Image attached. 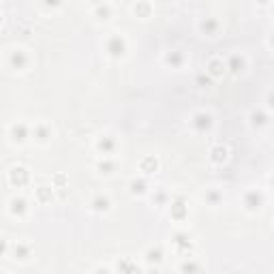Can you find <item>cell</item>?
<instances>
[{
  "instance_id": "4dcf8cb0",
  "label": "cell",
  "mask_w": 274,
  "mask_h": 274,
  "mask_svg": "<svg viewBox=\"0 0 274 274\" xmlns=\"http://www.w3.org/2000/svg\"><path fill=\"white\" fill-rule=\"evenodd\" d=\"M97 13H99V15H103V17H101V20H107V17H105V15L109 13V7H107V5H105V7H97Z\"/></svg>"
},
{
  "instance_id": "e0dca14e",
  "label": "cell",
  "mask_w": 274,
  "mask_h": 274,
  "mask_svg": "<svg viewBox=\"0 0 274 274\" xmlns=\"http://www.w3.org/2000/svg\"><path fill=\"white\" fill-rule=\"evenodd\" d=\"M185 54H182L180 50H173V52H169L167 56H165V65L167 67H171V69H180L182 65H185Z\"/></svg>"
},
{
  "instance_id": "30bf717a",
  "label": "cell",
  "mask_w": 274,
  "mask_h": 274,
  "mask_svg": "<svg viewBox=\"0 0 274 274\" xmlns=\"http://www.w3.org/2000/svg\"><path fill=\"white\" fill-rule=\"evenodd\" d=\"M52 126L50 124H45V122H39V124H34V129H30V137H34L39 144H48L52 140Z\"/></svg>"
},
{
  "instance_id": "f1b7e54d",
  "label": "cell",
  "mask_w": 274,
  "mask_h": 274,
  "mask_svg": "<svg viewBox=\"0 0 274 274\" xmlns=\"http://www.w3.org/2000/svg\"><path fill=\"white\" fill-rule=\"evenodd\" d=\"M133 11H135V15H148V11H150V5H135L133 7Z\"/></svg>"
},
{
  "instance_id": "83f0119b",
  "label": "cell",
  "mask_w": 274,
  "mask_h": 274,
  "mask_svg": "<svg viewBox=\"0 0 274 274\" xmlns=\"http://www.w3.org/2000/svg\"><path fill=\"white\" fill-rule=\"evenodd\" d=\"M152 202H157V204H165L167 202V193H165V191H157V193H154L152 195Z\"/></svg>"
},
{
  "instance_id": "d590c367",
  "label": "cell",
  "mask_w": 274,
  "mask_h": 274,
  "mask_svg": "<svg viewBox=\"0 0 274 274\" xmlns=\"http://www.w3.org/2000/svg\"><path fill=\"white\" fill-rule=\"evenodd\" d=\"M0 274H7V272H0Z\"/></svg>"
},
{
  "instance_id": "6da1fadb",
  "label": "cell",
  "mask_w": 274,
  "mask_h": 274,
  "mask_svg": "<svg viewBox=\"0 0 274 274\" xmlns=\"http://www.w3.org/2000/svg\"><path fill=\"white\" fill-rule=\"evenodd\" d=\"M105 52L112 58H124L126 56V39L122 34H112L105 43Z\"/></svg>"
},
{
  "instance_id": "8fae6325",
  "label": "cell",
  "mask_w": 274,
  "mask_h": 274,
  "mask_svg": "<svg viewBox=\"0 0 274 274\" xmlns=\"http://www.w3.org/2000/svg\"><path fill=\"white\" fill-rule=\"evenodd\" d=\"M169 216L173 218V221H178V223H182L189 216V208H187V204H185V199H182V197H178L176 202H171Z\"/></svg>"
},
{
  "instance_id": "d4e9b609",
  "label": "cell",
  "mask_w": 274,
  "mask_h": 274,
  "mask_svg": "<svg viewBox=\"0 0 274 274\" xmlns=\"http://www.w3.org/2000/svg\"><path fill=\"white\" fill-rule=\"evenodd\" d=\"M225 69H230L234 75H240V73L244 71V58L242 56H232L230 62L225 65Z\"/></svg>"
},
{
  "instance_id": "2e32d148",
  "label": "cell",
  "mask_w": 274,
  "mask_h": 274,
  "mask_svg": "<svg viewBox=\"0 0 274 274\" xmlns=\"http://www.w3.org/2000/svg\"><path fill=\"white\" fill-rule=\"evenodd\" d=\"M144 257H146V263H150V266H159V263L163 261V257H165V253H163L161 246H150Z\"/></svg>"
},
{
  "instance_id": "9a60e30c",
  "label": "cell",
  "mask_w": 274,
  "mask_h": 274,
  "mask_svg": "<svg viewBox=\"0 0 274 274\" xmlns=\"http://www.w3.org/2000/svg\"><path fill=\"white\" fill-rule=\"evenodd\" d=\"M9 253L13 255L15 261H26V259L30 257V246L26 244V242H15V244H11Z\"/></svg>"
},
{
  "instance_id": "ba28073f",
  "label": "cell",
  "mask_w": 274,
  "mask_h": 274,
  "mask_svg": "<svg viewBox=\"0 0 274 274\" xmlns=\"http://www.w3.org/2000/svg\"><path fill=\"white\" fill-rule=\"evenodd\" d=\"M90 210L97 212V214H107L109 210H112V199H109L107 195H103V193H99V195H95L93 199H90Z\"/></svg>"
},
{
  "instance_id": "5bb4252c",
  "label": "cell",
  "mask_w": 274,
  "mask_h": 274,
  "mask_svg": "<svg viewBox=\"0 0 274 274\" xmlns=\"http://www.w3.org/2000/svg\"><path fill=\"white\" fill-rule=\"evenodd\" d=\"M227 159H230V150H227V146H223V144L212 146V150H210V161H212L214 165H223Z\"/></svg>"
},
{
  "instance_id": "7402d4cb",
  "label": "cell",
  "mask_w": 274,
  "mask_h": 274,
  "mask_svg": "<svg viewBox=\"0 0 274 274\" xmlns=\"http://www.w3.org/2000/svg\"><path fill=\"white\" fill-rule=\"evenodd\" d=\"M129 189H131V193L133 195H146L148 193V182H146L144 178H133L131 180V185H129Z\"/></svg>"
},
{
  "instance_id": "4fadbf2b",
  "label": "cell",
  "mask_w": 274,
  "mask_h": 274,
  "mask_svg": "<svg viewBox=\"0 0 274 274\" xmlns=\"http://www.w3.org/2000/svg\"><path fill=\"white\" fill-rule=\"evenodd\" d=\"M116 272L118 274H144L142 268L137 266V261H133L129 257H122L120 261L116 263Z\"/></svg>"
},
{
  "instance_id": "5b68a950",
  "label": "cell",
  "mask_w": 274,
  "mask_h": 274,
  "mask_svg": "<svg viewBox=\"0 0 274 274\" xmlns=\"http://www.w3.org/2000/svg\"><path fill=\"white\" fill-rule=\"evenodd\" d=\"M116 148H118V142H116L114 135H101L97 140V150H99V154H101L103 159L112 157V154L116 152Z\"/></svg>"
},
{
  "instance_id": "7a4b0ae2",
  "label": "cell",
  "mask_w": 274,
  "mask_h": 274,
  "mask_svg": "<svg viewBox=\"0 0 274 274\" xmlns=\"http://www.w3.org/2000/svg\"><path fill=\"white\" fill-rule=\"evenodd\" d=\"M9 67H11L13 71H26L30 65V56H28V52L22 50V48H17V50H11L9 52Z\"/></svg>"
},
{
  "instance_id": "277c9868",
  "label": "cell",
  "mask_w": 274,
  "mask_h": 274,
  "mask_svg": "<svg viewBox=\"0 0 274 274\" xmlns=\"http://www.w3.org/2000/svg\"><path fill=\"white\" fill-rule=\"evenodd\" d=\"M9 137H11V142L17 144V146H22L28 142V137H30V126L26 124V122H15L11 124V129H9Z\"/></svg>"
},
{
  "instance_id": "ffe728a7",
  "label": "cell",
  "mask_w": 274,
  "mask_h": 274,
  "mask_svg": "<svg viewBox=\"0 0 274 274\" xmlns=\"http://www.w3.org/2000/svg\"><path fill=\"white\" fill-rule=\"evenodd\" d=\"M199 30H202L204 34H208V36H216V32H218V20H214V17H206V20L199 24Z\"/></svg>"
},
{
  "instance_id": "7c38bea8",
  "label": "cell",
  "mask_w": 274,
  "mask_h": 274,
  "mask_svg": "<svg viewBox=\"0 0 274 274\" xmlns=\"http://www.w3.org/2000/svg\"><path fill=\"white\" fill-rule=\"evenodd\" d=\"M173 249L180 255H189V251H193V242L187 234H176L173 236Z\"/></svg>"
},
{
  "instance_id": "d6a6232c",
  "label": "cell",
  "mask_w": 274,
  "mask_h": 274,
  "mask_svg": "<svg viewBox=\"0 0 274 274\" xmlns=\"http://www.w3.org/2000/svg\"><path fill=\"white\" fill-rule=\"evenodd\" d=\"M197 81H199L202 86H208V84H210V79H208V77H204V75H199V77H197Z\"/></svg>"
},
{
  "instance_id": "1f68e13d",
  "label": "cell",
  "mask_w": 274,
  "mask_h": 274,
  "mask_svg": "<svg viewBox=\"0 0 274 274\" xmlns=\"http://www.w3.org/2000/svg\"><path fill=\"white\" fill-rule=\"evenodd\" d=\"M54 180H56V185H58V189H65V187H62V185H65V176H62V173H58V176H56V178H54Z\"/></svg>"
},
{
  "instance_id": "f546056e",
  "label": "cell",
  "mask_w": 274,
  "mask_h": 274,
  "mask_svg": "<svg viewBox=\"0 0 274 274\" xmlns=\"http://www.w3.org/2000/svg\"><path fill=\"white\" fill-rule=\"evenodd\" d=\"M9 249H11V244H9L5 238H0V257H5V255L9 253Z\"/></svg>"
},
{
  "instance_id": "9c48e42d",
  "label": "cell",
  "mask_w": 274,
  "mask_h": 274,
  "mask_svg": "<svg viewBox=\"0 0 274 274\" xmlns=\"http://www.w3.org/2000/svg\"><path fill=\"white\" fill-rule=\"evenodd\" d=\"M28 210H30V206L22 195H17V197H13L11 202H9V212H11V216L22 218V216L28 214Z\"/></svg>"
},
{
  "instance_id": "cb8c5ba5",
  "label": "cell",
  "mask_w": 274,
  "mask_h": 274,
  "mask_svg": "<svg viewBox=\"0 0 274 274\" xmlns=\"http://www.w3.org/2000/svg\"><path fill=\"white\" fill-rule=\"evenodd\" d=\"M97 169H99V173H103V176H112V173L116 171V161L101 159V161L97 163Z\"/></svg>"
},
{
  "instance_id": "484cf974",
  "label": "cell",
  "mask_w": 274,
  "mask_h": 274,
  "mask_svg": "<svg viewBox=\"0 0 274 274\" xmlns=\"http://www.w3.org/2000/svg\"><path fill=\"white\" fill-rule=\"evenodd\" d=\"M251 124L255 126V129H261V126L268 124V114L261 112V109H255V112L251 114Z\"/></svg>"
},
{
  "instance_id": "d6986e66",
  "label": "cell",
  "mask_w": 274,
  "mask_h": 274,
  "mask_svg": "<svg viewBox=\"0 0 274 274\" xmlns=\"http://www.w3.org/2000/svg\"><path fill=\"white\" fill-rule=\"evenodd\" d=\"M180 274H202V266L193 257H187L180 263Z\"/></svg>"
},
{
  "instance_id": "e575fe53",
  "label": "cell",
  "mask_w": 274,
  "mask_h": 274,
  "mask_svg": "<svg viewBox=\"0 0 274 274\" xmlns=\"http://www.w3.org/2000/svg\"><path fill=\"white\" fill-rule=\"evenodd\" d=\"M0 24H3V13H0Z\"/></svg>"
},
{
  "instance_id": "8992f818",
  "label": "cell",
  "mask_w": 274,
  "mask_h": 274,
  "mask_svg": "<svg viewBox=\"0 0 274 274\" xmlns=\"http://www.w3.org/2000/svg\"><path fill=\"white\" fill-rule=\"evenodd\" d=\"M191 124H193V129H195L197 133H206V131L212 129V124H214L212 114H208V112H197V114L193 116V120H191Z\"/></svg>"
},
{
  "instance_id": "836d02e7",
  "label": "cell",
  "mask_w": 274,
  "mask_h": 274,
  "mask_svg": "<svg viewBox=\"0 0 274 274\" xmlns=\"http://www.w3.org/2000/svg\"><path fill=\"white\" fill-rule=\"evenodd\" d=\"M95 274H112V272H109L107 268H97V270H95Z\"/></svg>"
},
{
  "instance_id": "ac0fdd59",
  "label": "cell",
  "mask_w": 274,
  "mask_h": 274,
  "mask_svg": "<svg viewBox=\"0 0 274 274\" xmlns=\"http://www.w3.org/2000/svg\"><path fill=\"white\" fill-rule=\"evenodd\" d=\"M227 69H225V62L223 60H218V58H212L208 62V75L210 77H223V73H225Z\"/></svg>"
},
{
  "instance_id": "4316f807",
  "label": "cell",
  "mask_w": 274,
  "mask_h": 274,
  "mask_svg": "<svg viewBox=\"0 0 274 274\" xmlns=\"http://www.w3.org/2000/svg\"><path fill=\"white\" fill-rule=\"evenodd\" d=\"M206 199H208V202L210 204H212V206H216L218 202H221V199H223V195L221 193H218V191H208V195H206Z\"/></svg>"
},
{
  "instance_id": "603a6c76",
  "label": "cell",
  "mask_w": 274,
  "mask_h": 274,
  "mask_svg": "<svg viewBox=\"0 0 274 274\" xmlns=\"http://www.w3.org/2000/svg\"><path fill=\"white\" fill-rule=\"evenodd\" d=\"M54 199V187H39L36 189V202L39 204H50Z\"/></svg>"
},
{
  "instance_id": "52a82bcc",
  "label": "cell",
  "mask_w": 274,
  "mask_h": 274,
  "mask_svg": "<svg viewBox=\"0 0 274 274\" xmlns=\"http://www.w3.org/2000/svg\"><path fill=\"white\" fill-rule=\"evenodd\" d=\"M242 204L249 212H259L261 206H263V195L259 193V191H246Z\"/></svg>"
},
{
  "instance_id": "3957f363",
  "label": "cell",
  "mask_w": 274,
  "mask_h": 274,
  "mask_svg": "<svg viewBox=\"0 0 274 274\" xmlns=\"http://www.w3.org/2000/svg\"><path fill=\"white\" fill-rule=\"evenodd\" d=\"M9 182H11V187L22 189V187H26L30 182V171L24 165H15V167L9 169Z\"/></svg>"
},
{
  "instance_id": "44dd1931",
  "label": "cell",
  "mask_w": 274,
  "mask_h": 274,
  "mask_svg": "<svg viewBox=\"0 0 274 274\" xmlns=\"http://www.w3.org/2000/svg\"><path fill=\"white\" fill-rule=\"evenodd\" d=\"M157 169H159V161L154 157H144L140 161V171H144L146 176H150V173H154Z\"/></svg>"
}]
</instances>
